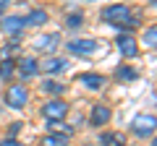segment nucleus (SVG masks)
Segmentation results:
<instances>
[{"label":"nucleus","instance_id":"4be33fe9","mask_svg":"<svg viewBox=\"0 0 157 146\" xmlns=\"http://www.w3.org/2000/svg\"><path fill=\"white\" fill-rule=\"evenodd\" d=\"M18 128H21V123H13L11 128H8V138H13V136L18 133Z\"/></svg>","mask_w":157,"mask_h":146},{"label":"nucleus","instance_id":"5701e85b","mask_svg":"<svg viewBox=\"0 0 157 146\" xmlns=\"http://www.w3.org/2000/svg\"><path fill=\"white\" fill-rule=\"evenodd\" d=\"M0 146H24V144H18V141H13V138H6V141H0Z\"/></svg>","mask_w":157,"mask_h":146},{"label":"nucleus","instance_id":"423d86ee","mask_svg":"<svg viewBox=\"0 0 157 146\" xmlns=\"http://www.w3.org/2000/svg\"><path fill=\"white\" fill-rule=\"evenodd\" d=\"M60 47V34H45L34 42V50L37 52H45V55H52V52Z\"/></svg>","mask_w":157,"mask_h":146},{"label":"nucleus","instance_id":"f3484780","mask_svg":"<svg viewBox=\"0 0 157 146\" xmlns=\"http://www.w3.org/2000/svg\"><path fill=\"white\" fill-rule=\"evenodd\" d=\"M42 91H47V94L58 97V94H63V91H66V86L58 84V81H45V84H42Z\"/></svg>","mask_w":157,"mask_h":146},{"label":"nucleus","instance_id":"dca6fc26","mask_svg":"<svg viewBox=\"0 0 157 146\" xmlns=\"http://www.w3.org/2000/svg\"><path fill=\"white\" fill-rule=\"evenodd\" d=\"M141 45H147L149 50L157 45V26H149V29L144 31V37H141Z\"/></svg>","mask_w":157,"mask_h":146},{"label":"nucleus","instance_id":"9d476101","mask_svg":"<svg viewBox=\"0 0 157 146\" xmlns=\"http://www.w3.org/2000/svg\"><path fill=\"white\" fill-rule=\"evenodd\" d=\"M66 65H68V63L63 60V57H47V60L39 63V71H42V73H63Z\"/></svg>","mask_w":157,"mask_h":146},{"label":"nucleus","instance_id":"7ed1b4c3","mask_svg":"<svg viewBox=\"0 0 157 146\" xmlns=\"http://www.w3.org/2000/svg\"><path fill=\"white\" fill-rule=\"evenodd\" d=\"M68 115V104L63 99H50L47 104H42V118L55 123V120H63Z\"/></svg>","mask_w":157,"mask_h":146},{"label":"nucleus","instance_id":"1a4fd4ad","mask_svg":"<svg viewBox=\"0 0 157 146\" xmlns=\"http://www.w3.org/2000/svg\"><path fill=\"white\" fill-rule=\"evenodd\" d=\"M115 45H118V50L123 52L126 57H136V52H139V47H136V39L131 37V34H121Z\"/></svg>","mask_w":157,"mask_h":146},{"label":"nucleus","instance_id":"0eeeda50","mask_svg":"<svg viewBox=\"0 0 157 146\" xmlns=\"http://www.w3.org/2000/svg\"><path fill=\"white\" fill-rule=\"evenodd\" d=\"M0 31L8 34V37H21L24 31V18L21 16H6L0 21Z\"/></svg>","mask_w":157,"mask_h":146},{"label":"nucleus","instance_id":"f8f14e48","mask_svg":"<svg viewBox=\"0 0 157 146\" xmlns=\"http://www.w3.org/2000/svg\"><path fill=\"white\" fill-rule=\"evenodd\" d=\"M110 107L107 104H94L92 107V125H97V128H100V125H105L107 120H110Z\"/></svg>","mask_w":157,"mask_h":146},{"label":"nucleus","instance_id":"39448f33","mask_svg":"<svg viewBox=\"0 0 157 146\" xmlns=\"http://www.w3.org/2000/svg\"><path fill=\"white\" fill-rule=\"evenodd\" d=\"M97 42L94 39H73L66 45V50L71 52V55H92V52H97Z\"/></svg>","mask_w":157,"mask_h":146},{"label":"nucleus","instance_id":"a211bd4d","mask_svg":"<svg viewBox=\"0 0 157 146\" xmlns=\"http://www.w3.org/2000/svg\"><path fill=\"white\" fill-rule=\"evenodd\" d=\"M18 52H21V45L11 42L8 47H3V50H0V60H11V57H13V55H18Z\"/></svg>","mask_w":157,"mask_h":146},{"label":"nucleus","instance_id":"412c9836","mask_svg":"<svg viewBox=\"0 0 157 146\" xmlns=\"http://www.w3.org/2000/svg\"><path fill=\"white\" fill-rule=\"evenodd\" d=\"M118 78H128V81H134V78H136V71H131V68H121V71H118Z\"/></svg>","mask_w":157,"mask_h":146},{"label":"nucleus","instance_id":"ddd939ff","mask_svg":"<svg viewBox=\"0 0 157 146\" xmlns=\"http://www.w3.org/2000/svg\"><path fill=\"white\" fill-rule=\"evenodd\" d=\"M45 21H47V11H42V8H34L24 16V26H42Z\"/></svg>","mask_w":157,"mask_h":146},{"label":"nucleus","instance_id":"2eb2a0df","mask_svg":"<svg viewBox=\"0 0 157 146\" xmlns=\"http://www.w3.org/2000/svg\"><path fill=\"white\" fill-rule=\"evenodd\" d=\"M13 73H16V63H11V60H0V78L8 81Z\"/></svg>","mask_w":157,"mask_h":146},{"label":"nucleus","instance_id":"f03ea898","mask_svg":"<svg viewBox=\"0 0 157 146\" xmlns=\"http://www.w3.org/2000/svg\"><path fill=\"white\" fill-rule=\"evenodd\" d=\"M29 102V89L21 84H13L6 89V104L11 107V110H21L24 104Z\"/></svg>","mask_w":157,"mask_h":146},{"label":"nucleus","instance_id":"6ab92c4d","mask_svg":"<svg viewBox=\"0 0 157 146\" xmlns=\"http://www.w3.org/2000/svg\"><path fill=\"white\" fill-rule=\"evenodd\" d=\"M81 24H84V16H81V13H71V16L66 18V26L68 29H78Z\"/></svg>","mask_w":157,"mask_h":146},{"label":"nucleus","instance_id":"4468645a","mask_svg":"<svg viewBox=\"0 0 157 146\" xmlns=\"http://www.w3.org/2000/svg\"><path fill=\"white\" fill-rule=\"evenodd\" d=\"M42 146H68V136H63V133L45 136V138H42Z\"/></svg>","mask_w":157,"mask_h":146},{"label":"nucleus","instance_id":"6e6552de","mask_svg":"<svg viewBox=\"0 0 157 146\" xmlns=\"http://www.w3.org/2000/svg\"><path fill=\"white\" fill-rule=\"evenodd\" d=\"M16 71L21 73V78H32V76L39 73V60H34V57H21V60L16 63Z\"/></svg>","mask_w":157,"mask_h":146},{"label":"nucleus","instance_id":"9b49d317","mask_svg":"<svg viewBox=\"0 0 157 146\" xmlns=\"http://www.w3.org/2000/svg\"><path fill=\"white\" fill-rule=\"evenodd\" d=\"M78 81H81V86H86V89H92V91H97V89L105 86V76H100V73H81Z\"/></svg>","mask_w":157,"mask_h":146},{"label":"nucleus","instance_id":"b1692460","mask_svg":"<svg viewBox=\"0 0 157 146\" xmlns=\"http://www.w3.org/2000/svg\"><path fill=\"white\" fill-rule=\"evenodd\" d=\"M8 5V0H0V11H3V8H6Z\"/></svg>","mask_w":157,"mask_h":146},{"label":"nucleus","instance_id":"f257e3e1","mask_svg":"<svg viewBox=\"0 0 157 146\" xmlns=\"http://www.w3.org/2000/svg\"><path fill=\"white\" fill-rule=\"evenodd\" d=\"M128 18H131V8L126 3H115V5H107L102 11V21L113 24V26H123Z\"/></svg>","mask_w":157,"mask_h":146},{"label":"nucleus","instance_id":"393cba45","mask_svg":"<svg viewBox=\"0 0 157 146\" xmlns=\"http://www.w3.org/2000/svg\"><path fill=\"white\" fill-rule=\"evenodd\" d=\"M123 146H126V144H123Z\"/></svg>","mask_w":157,"mask_h":146},{"label":"nucleus","instance_id":"20e7f679","mask_svg":"<svg viewBox=\"0 0 157 146\" xmlns=\"http://www.w3.org/2000/svg\"><path fill=\"white\" fill-rule=\"evenodd\" d=\"M131 130H134L139 138H147V136H152V133H155V115H147V112L136 115V118L131 120Z\"/></svg>","mask_w":157,"mask_h":146},{"label":"nucleus","instance_id":"aec40b11","mask_svg":"<svg viewBox=\"0 0 157 146\" xmlns=\"http://www.w3.org/2000/svg\"><path fill=\"white\" fill-rule=\"evenodd\" d=\"M50 130H60L63 136H71V125L60 123V120H55V123H50Z\"/></svg>","mask_w":157,"mask_h":146}]
</instances>
